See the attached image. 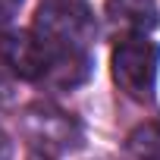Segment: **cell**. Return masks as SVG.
I'll return each mask as SVG.
<instances>
[{
  "label": "cell",
  "mask_w": 160,
  "mask_h": 160,
  "mask_svg": "<svg viewBox=\"0 0 160 160\" xmlns=\"http://www.w3.org/2000/svg\"><path fill=\"white\" fill-rule=\"evenodd\" d=\"M107 19L122 28L126 38H135L160 22V10L154 0H107Z\"/></svg>",
  "instance_id": "obj_5"
},
{
  "label": "cell",
  "mask_w": 160,
  "mask_h": 160,
  "mask_svg": "<svg viewBox=\"0 0 160 160\" xmlns=\"http://www.w3.org/2000/svg\"><path fill=\"white\" fill-rule=\"evenodd\" d=\"M50 60H53V53L32 32H19V35H3L0 38V63L10 66V72H16L19 78L44 82L47 69H50Z\"/></svg>",
  "instance_id": "obj_4"
},
{
  "label": "cell",
  "mask_w": 160,
  "mask_h": 160,
  "mask_svg": "<svg viewBox=\"0 0 160 160\" xmlns=\"http://www.w3.org/2000/svg\"><path fill=\"white\" fill-rule=\"evenodd\" d=\"M0 160H13V141L7 138L3 129H0Z\"/></svg>",
  "instance_id": "obj_8"
},
{
  "label": "cell",
  "mask_w": 160,
  "mask_h": 160,
  "mask_svg": "<svg viewBox=\"0 0 160 160\" xmlns=\"http://www.w3.org/2000/svg\"><path fill=\"white\" fill-rule=\"evenodd\" d=\"M7 101H10V85L0 78V104H7Z\"/></svg>",
  "instance_id": "obj_9"
},
{
  "label": "cell",
  "mask_w": 160,
  "mask_h": 160,
  "mask_svg": "<svg viewBox=\"0 0 160 160\" xmlns=\"http://www.w3.org/2000/svg\"><path fill=\"white\" fill-rule=\"evenodd\" d=\"M113 66V82L119 85V91L132 101H154V88H157V66H160V47L154 41H148L144 35L135 38H122L113 47L110 57Z\"/></svg>",
  "instance_id": "obj_2"
},
{
  "label": "cell",
  "mask_w": 160,
  "mask_h": 160,
  "mask_svg": "<svg viewBox=\"0 0 160 160\" xmlns=\"http://www.w3.org/2000/svg\"><path fill=\"white\" fill-rule=\"evenodd\" d=\"M129 157L132 160H160V126L138 129L129 138Z\"/></svg>",
  "instance_id": "obj_6"
},
{
  "label": "cell",
  "mask_w": 160,
  "mask_h": 160,
  "mask_svg": "<svg viewBox=\"0 0 160 160\" xmlns=\"http://www.w3.org/2000/svg\"><path fill=\"white\" fill-rule=\"evenodd\" d=\"M32 35L53 53H88L98 22L85 0H47L35 13Z\"/></svg>",
  "instance_id": "obj_1"
},
{
  "label": "cell",
  "mask_w": 160,
  "mask_h": 160,
  "mask_svg": "<svg viewBox=\"0 0 160 160\" xmlns=\"http://www.w3.org/2000/svg\"><path fill=\"white\" fill-rule=\"evenodd\" d=\"M19 7H22V0H0V32L13 22V16L19 13Z\"/></svg>",
  "instance_id": "obj_7"
},
{
  "label": "cell",
  "mask_w": 160,
  "mask_h": 160,
  "mask_svg": "<svg viewBox=\"0 0 160 160\" xmlns=\"http://www.w3.org/2000/svg\"><path fill=\"white\" fill-rule=\"evenodd\" d=\"M22 129H25V138L38 151H44L50 157L66 154V151L82 144V129H78V122L69 113H63L57 107H47V104L28 107L25 119H22Z\"/></svg>",
  "instance_id": "obj_3"
}]
</instances>
